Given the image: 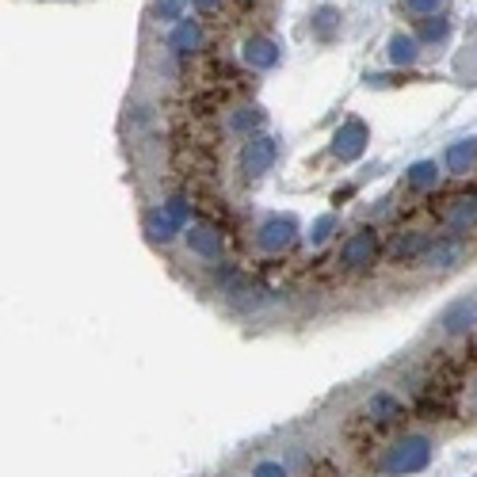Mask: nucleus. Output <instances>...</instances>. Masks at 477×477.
Masks as SVG:
<instances>
[{
    "instance_id": "nucleus-1",
    "label": "nucleus",
    "mask_w": 477,
    "mask_h": 477,
    "mask_svg": "<svg viewBox=\"0 0 477 477\" xmlns=\"http://www.w3.org/2000/svg\"><path fill=\"white\" fill-rule=\"evenodd\" d=\"M432 455H435V443L428 435H405L397 440L386 455L378 458V473L382 477H412V473H424L432 466Z\"/></svg>"
},
{
    "instance_id": "nucleus-2",
    "label": "nucleus",
    "mask_w": 477,
    "mask_h": 477,
    "mask_svg": "<svg viewBox=\"0 0 477 477\" xmlns=\"http://www.w3.org/2000/svg\"><path fill=\"white\" fill-rule=\"evenodd\" d=\"M187 214H191V206L187 199H169V203H161L157 211H149L146 214V234L153 241H161V244H169L176 234H184L187 229Z\"/></svg>"
},
{
    "instance_id": "nucleus-3",
    "label": "nucleus",
    "mask_w": 477,
    "mask_h": 477,
    "mask_svg": "<svg viewBox=\"0 0 477 477\" xmlns=\"http://www.w3.org/2000/svg\"><path fill=\"white\" fill-rule=\"evenodd\" d=\"M294 237H298V222H294L290 214H272V218H264L260 222V229H256V244H260L264 252L290 249Z\"/></svg>"
},
{
    "instance_id": "nucleus-4",
    "label": "nucleus",
    "mask_w": 477,
    "mask_h": 477,
    "mask_svg": "<svg viewBox=\"0 0 477 477\" xmlns=\"http://www.w3.org/2000/svg\"><path fill=\"white\" fill-rule=\"evenodd\" d=\"M275 157H279V141L267 134H252L241 149V169L249 176H264V172H272Z\"/></svg>"
},
{
    "instance_id": "nucleus-5",
    "label": "nucleus",
    "mask_w": 477,
    "mask_h": 477,
    "mask_svg": "<svg viewBox=\"0 0 477 477\" xmlns=\"http://www.w3.org/2000/svg\"><path fill=\"white\" fill-rule=\"evenodd\" d=\"M367 141H370V131H367V123H359V119H347L337 134H332V157L337 161H359L367 153Z\"/></svg>"
},
{
    "instance_id": "nucleus-6",
    "label": "nucleus",
    "mask_w": 477,
    "mask_h": 477,
    "mask_svg": "<svg viewBox=\"0 0 477 477\" xmlns=\"http://www.w3.org/2000/svg\"><path fill=\"white\" fill-rule=\"evenodd\" d=\"M375 256H378L375 229H355V234L344 241V249H340V264L344 267H367Z\"/></svg>"
},
{
    "instance_id": "nucleus-7",
    "label": "nucleus",
    "mask_w": 477,
    "mask_h": 477,
    "mask_svg": "<svg viewBox=\"0 0 477 477\" xmlns=\"http://www.w3.org/2000/svg\"><path fill=\"white\" fill-rule=\"evenodd\" d=\"M473 325H477V298H458L440 314V329L447 337H462V332H470Z\"/></svg>"
},
{
    "instance_id": "nucleus-8",
    "label": "nucleus",
    "mask_w": 477,
    "mask_h": 477,
    "mask_svg": "<svg viewBox=\"0 0 477 477\" xmlns=\"http://www.w3.org/2000/svg\"><path fill=\"white\" fill-rule=\"evenodd\" d=\"M244 61H249L252 69H275L282 61V46L267 35H252L249 43H244Z\"/></svg>"
},
{
    "instance_id": "nucleus-9",
    "label": "nucleus",
    "mask_w": 477,
    "mask_h": 477,
    "mask_svg": "<svg viewBox=\"0 0 477 477\" xmlns=\"http://www.w3.org/2000/svg\"><path fill=\"white\" fill-rule=\"evenodd\" d=\"M187 249L199 256V260H222V234L211 226H187L184 229Z\"/></svg>"
},
{
    "instance_id": "nucleus-10",
    "label": "nucleus",
    "mask_w": 477,
    "mask_h": 477,
    "mask_svg": "<svg viewBox=\"0 0 477 477\" xmlns=\"http://www.w3.org/2000/svg\"><path fill=\"white\" fill-rule=\"evenodd\" d=\"M462 256H466V244H462L458 237H440V241L428 244V252L420 256V264L424 267H440L443 272V267H455Z\"/></svg>"
},
{
    "instance_id": "nucleus-11",
    "label": "nucleus",
    "mask_w": 477,
    "mask_h": 477,
    "mask_svg": "<svg viewBox=\"0 0 477 477\" xmlns=\"http://www.w3.org/2000/svg\"><path fill=\"white\" fill-rule=\"evenodd\" d=\"M443 222H447V229H455V234H466V229H473L477 226V195H458L455 203L447 206Z\"/></svg>"
},
{
    "instance_id": "nucleus-12",
    "label": "nucleus",
    "mask_w": 477,
    "mask_h": 477,
    "mask_svg": "<svg viewBox=\"0 0 477 477\" xmlns=\"http://www.w3.org/2000/svg\"><path fill=\"white\" fill-rule=\"evenodd\" d=\"M443 164H447V172L466 176L473 164H477V138H458V141H450Z\"/></svg>"
},
{
    "instance_id": "nucleus-13",
    "label": "nucleus",
    "mask_w": 477,
    "mask_h": 477,
    "mask_svg": "<svg viewBox=\"0 0 477 477\" xmlns=\"http://www.w3.org/2000/svg\"><path fill=\"white\" fill-rule=\"evenodd\" d=\"M203 46V28H199V20H179L172 35H169V50H176V54H191V50H199Z\"/></svg>"
},
{
    "instance_id": "nucleus-14",
    "label": "nucleus",
    "mask_w": 477,
    "mask_h": 477,
    "mask_svg": "<svg viewBox=\"0 0 477 477\" xmlns=\"http://www.w3.org/2000/svg\"><path fill=\"white\" fill-rule=\"evenodd\" d=\"M386 58H390L394 66H417V58H420V38L397 31V35L390 38V46H386Z\"/></svg>"
},
{
    "instance_id": "nucleus-15",
    "label": "nucleus",
    "mask_w": 477,
    "mask_h": 477,
    "mask_svg": "<svg viewBox=\"0 0 477 477\" xmlns=\"http://www.w3.org/2000/svg\"><path fill=\"white\" fill-rule=\"evenodd\" d=\"M428 237L424 234H401L394 244H390V256H394V264H412V260H420L424 252H428Z\"/></svg>"
},
{
    "instance_id": "nucleus-16",
    "label": "nucleus",
    "mask_w": 477,
    "mask_h": 477,
    "mask_svg": "<svg viewBox=\"0 0 477 477\" xmlns=\"http://www.w3.org/2000/svg\"><path fill=\"white\" fill-rule=\"evenodd\" d=\"M405 179H409V187H417V191L435 187V184H440V164H435V161H417L405 172Z\"/></svg>"
},
{
    "instance_id": "nucleus-17",
    "label": "nucleus",
    "mask_w": 477,
    "mask_h": 477,
    "mask_svg": "<svg viewBox=\"0 0 477 477\" xmlns=\"http://www.w3.org/2000/svg\"><path fill=\"white\" fill-rule=\"evenodd\" d=\"M340 31V8H332V4H321L314 12V35L317 38H332Z\"/></svg>"
},
{
    "instance_id": "nucleus-18",
    "label": "nucleus",
    "mask_w": 477,
    "mask_h": 477,
    "mask_svg": "<svg viewBox=\"0 0 477 477\" xmlns=\"http://www.w3.org/2000/svg\"><path fill=\"white\" fill-rule=\"evenodd\" d=\"M367 412H370V417H378V420H394L397 412H401V401H397L390 390H378V394L367 401Z\"/></svg>"
},
{
    "instance_id": "nucleus-19",
    "label": "nucleus",
    "mask_w": 477,
    "mask_h": 477,
    "mask_svg": "<svg viewBox=\"0 0 477 477\" xmlns=\"http://www.w3.org/2000/svg\"><path fill=\"white\" fill-rule=\"evenodd\" d=\"M260 123H264V111L260 107H241V111L229 115V131H241V134H249V138H252V131Z\"/></svg>"
},
{
    "instance_id": "nucleus-20",
    "label": "nucleus",
    "mask_w": 477,
    "mask_h": 477,
    "mask_svg": "<svg viewBox=\"0 0 477 477\" xmlns=\"http://www.w3.org/2000/svg\"><path fill=\"white\" fill-rule=\"evenodd\" d=\"M447 31H450V23L443 20V16H435V20H424L420 23V43H443V38H447Z\"/></svg>"
},
{
    "instance_id": "nucleus-21",
    "label": "nucleus",
    "mask_w": 477,
    "mask_h": 477,
    "mask_svg": "<svg viewBox=\"0 0 477 477\" xmlns=\"http://www.w3.org/2000/svg\"><path fill=\"white\" fill-rule=\"evenodd\" d=\"M184 12H187V0H157V20L161 23H176L184 20Z\"/></svg>"
},
{
    "instance_id": "nucleus-22",
    "label": "nucleus",
    "mask_w": 477,
    "mask_h": 477,
    "mask_svg": "<svg viewBox=\"0 0 477 477\" xmlns=\"http://www.w3.org/2000/svg\"><path fill=\"white\" fill-rule=\"evenodd\" d=\"M332 229H337V218L332 214H321L314 226H309V244H325L332 237Z\"/></svg>"
},
{
    "instance_id": "nucleus-23",
    "label": "nucleus",
    "mask_w": 477,
    "mask_h": 477,
    "mask_svg": "<svg viewBox=\"0 0 477 477\" xmlns=\"http://www.w3.org/2000/svg\"><path fill=\"white\" fill-rule=\"evenodd\" d=\"M252 477H290V473H287V466H282V462L264 458V462H256V466H252Z\"/></svg>"
},
{
    "instance_id": "nucleus-24",
    "label": "nucleus",
    "mask_w": 477,
    "mask_h": 477,
    "mask_svg": "<svg viewBox=\"0 0 477 477\" xmlns=\"http://www.w3.org/2000/svg\"><path fill=\"white\" fill-rule=\"evenodd\" d=\"M443 0H401V8L412 12V16H435V8H440Z\"/></svg>"
},
{
    "instance_id": "nucleus-25",
    "label": "nucleus",
    "mask_w": 477,
    "mask_h": 477,
    "mask_svg": "<svg viewBox=\"0 0 477 477\" xmlns=\"http://www.w3.org/2000/svg\"><path fill=\"white\" fill-rule=\"evenodd\" d=\"M218 4H222V0H195V8H199V12H214Z\"/></svg>"
},
{
    "instance_id": "nucleus-26",
    "label": "nucleus",
    "mask_w": 477,
    "mask_h": 477,
    "mask_svg": "<svg viewBox=\"0 0 477 477\" xmlns=\"http://www.w3.org/2000/svg\"><path fill=\"white\" fill-rule=\"evenodd\" d=\"M470 405H473V412H477V382H473V390H470Z\"/></svg>"
}]
</instances>
